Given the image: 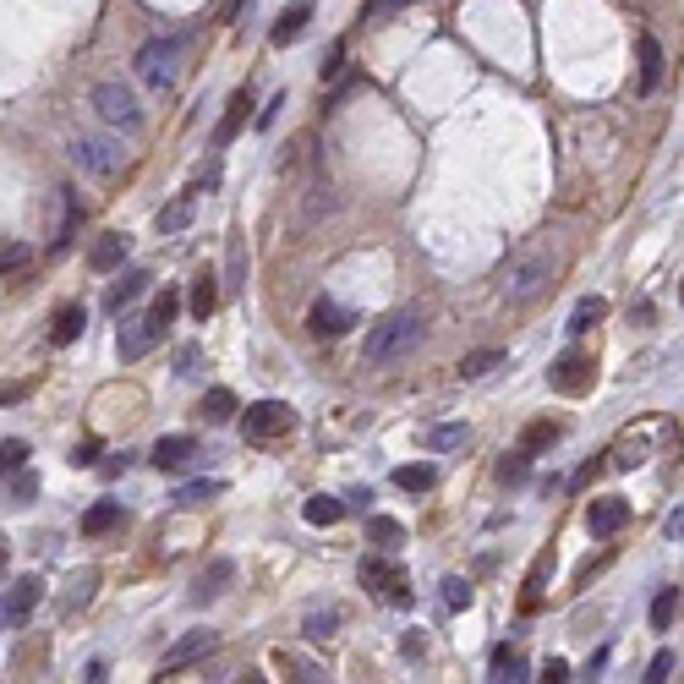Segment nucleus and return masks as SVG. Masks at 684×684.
<instances>
[{"label": "nucleus", "instance_id": "obj_51", "mask_svg": "<svg viewBox=\"0 0 684 684\" xmlns=\"http://www.w3.org/2000/svg\"><path fill=\"white\" fill-rule=\"evenodd\" d=\"M22 394H28V389H22V384H6V389H0V405H11V400H22Z\"/></svg>", "mask_w": 684, "mask_h": 684}, {"label": "nucleus", "instance_id": "obj_20", "mask_svg": "<svg viewBox=\"0 0 684 684\" xmlns=\"http://www.w3.org/2000/svg\"><path fill=\"white\" fill-rule=\"evenodd\" d=\"M345 498H334V493H318V498H307V504H301V515H307V526H340L345 520Z\"/></svg>", "mask_w": 684, "mask_h": 684}, {"label": "nucleus", "instance_id": "obj_5", "mask_svg": "<svg viewBox=\"0 0 684 684\" xmlns=\"http://www.w3.org/2000/svg\"><path fill=\"white\" fill-rule=\"evenodd\" d=\"M296 433V411L285 400H258L247 405V438L252 444H274V438Z\"/></svg>", "mask_w": 684, "mask_h": 684}, {"label": "nucleus", "instance_id": "obj_35", "mask_svg": "<svg viewBox=\"0 0 684 684\" xmlns=\"http://www.w3.org/2000/svg\"><path fill=\"white\" fill-rule=\"evenodd\" d=\"M493 679L520 684V679H526V657H520V652H509V646H498V652H493Z\"/></svg>", "mask_w": 684, "mask_h": 684}, {"label": "nucleus", "instance_id": "obj_53", "mask_svg": "<svg viewBox=\"0 0 684 684\" xmlns=\"http://www.w3.org/2000/svg\"><path fill=\"white\" fill-rule=\"evenodd\" d=\"M0 570H6V537H0Z\"/></svg>", "mask_w": 684, "mask_h": 684}, {"label": "nucleus", "instance_id": "obj_22", "mask_svg": "<svg viewBox=\"0 0 684 684\" xmlns=\"http://www.w3.org/2000/svg\"><path fill=\"white\" fill-rule=\"evenodd\" d=\"M635 55H641V94H652V88L663 83V50H657L652 33H641V50Z\"/></svg>", "mask_w": 684, "mask_h": 684}, {"label": "nucleus", "instance_id": "obj_34", "mask_svg": "<svg viewBox=\"0 0 684 684\" xmlns=\"http://www.w3.org/2000/svg\"><path fill=\"white\" fill-rule=\"evenodd\" d=\"M674 613H679V586H663L652 597V630H668L674 624Z\"/></svg>", "mask_w": 684, "mask_h": 684}, {"label": "nucleus", "instance_id": "obj_39", "mask_svg": "<svg viewBox=\"0 0 684 684\" xmlns=\"http://www.w3.org/2000/svg\"><path fill=\"white\" fill-rule=\"evenodd\" d=\"M641 460H646V438H624V444L613 449V466L619 471H635Z\"/></svg>", "mask_w": 684, "mask_h": 684}, {"label": "nucleus", "instance_id": "obj_14", "mask_svg": "<svg viewBox=\"0 0 684 684\" xmlns=\"http://www.w3.org/2000/svg\"><path fill=\"white\" fill-rule=\"evenodd\" d=\"M203 652H214V630H192V635H181V641L170 646L165 657H159V668H165V674H176V668H187L192 657H203Z\"/></svg>", "mask_w": 684, "mask_h": 684}, {"label": "nucleus", "instance_id": "obj_21", "mask_svg": "<svg viewBox=\"0 0 684 684\" xmlns=\"http://www.w3.org/2000/svg\"><path fill=\"white\" fill-rule=\"evenodd\" d=\"M88 263H94L99 274L121 269V263H126V236H121V230H110V236H99V241H94V252H88Z\"/></svg>", "mask_w": 684, "mask_h": 684}, {"label": "nucleus", "instance_id": "obj_9", "mask_svg": "<svg viewBox=\"0 0 684 684\" xmlns=\"http://www.w3.org/2000/svg\"><path fill=\"white\" fill-rule=\"evenodd\" d=\"M351 323H356V312L345 307V301H334V296H318L312 312H307V329L318 334V340H340V334H351Z\"/></svg>", "mask_w": 684, "mask_h": 684}, {"label": "nucleus", "instance_id": "obj_13", "mask_svg": "<svg viewBox=\"0 0 684 684\" xmlns=\"http://www.w3.org/2000/svg\"><path fill=\"white\" fill-rule=\"evenodd\" d=\"M192 455H197V444L187 433H165L154 449H148V466H154V471H176V466H187Z\"/></svg>", "mask_w": 684, "mask_h": 684}, {"label": "nucleus", "instance_id": "obj_24", "mask_svg": "<svg viewBox=\"0 0 684 684\" xmlns=\"http://www.w3.org/2000/svg\"><path fill=\"white\" fill-rule=\"evenodd\" d=\"M602 318H608V301H602V296H581V301H575V312H570V323H564V329H570V334H586V329H597Z\"/></svg>", "mask_w": 684, "mask_h": 684}, {"label": "nucleus", "instance_id": "obj_15", "mask_svg": "<svg viewBox=\"0 0 684 684\" xmlns=\"http://www.w3.org/2000/svg\"><path fill=\"white\" fill-rule=\"evenodd\" d=\"M143 291H148V274H143V269L115 274V285L104 291V312H126V307H132V301L143 296Z\"/></svg>", "mask_w": 684, "mask_h": 684}, {"label": "nucleus", "instance_id": "obj_45", "mask_svg": "<svg viewBox=\"0 0 684 684\" xmlns=\"http://www.w3.org/2000/svg\"><path fill=\"white\" fill-rule=\"evenodd\" d=\"M33 493H39V477H33V471H28V477H17V482H11V504H28Z\"/></svg>", "mask_w": 684, "mask_h": 684}, {"label": "nucleus", "instance_id": "obj_40", "mask_svg": "<svg viewBox=\"0 0 684 684\" xmlns=\"http://www.w3.org/2000/svg\"><path fill=\"white\" fill-rule=\"evenodd\" d=\"M28 241H0V274H11V269H28Z\"/></svg>", "mask_w": 684, "mask_h": 684}, {"label": "nucleus", "instance_id": "obj_42", "mask_svg": "<svg viewBox=\"0 0 684 684\" xmlns=\"http://www.w3.org/2000/svg\"><path fill=\"white\" fill-rule=\"evenodd\" d=\"M444 608H449V613L471 608V586L460 581V575H449V581H444Z\"/></svg>", "mask_w": 684, "mask_h": 684}, {"label": "nucleus", "instance_id": "obj_44", "mask_svg": "<svg viewBox=\"0 0 684 684\" xmlns=\"http://www.w3.org/2000/svg\"><path fill=\"white\" fill-rule=\"evenodd\" d=\"M411 0H367V22H384V17H394V11H405Z\"/></svg>", "mask_w": 684, "mask_h": 684}, {"label": "nucleus", "instance_id": "obj_36", "mask_svg": "<svg viewBox=\"0 0 684 684\" xmlns=\"http://www.w3.org/2000/svg\"><path fill=\"white\" fill-rule=\"evenodd\" d=\"M526 477H531V455H526V449H515V455H504V460H498V482L520 488Z\"/></svg>", "mask_w": 684, "mask_h": 684}, {"label": "nucleus", "instance_id": "obj_19", "mask_svg": "<svg viewBox=\"0 0 684 684\" xmlns=\"http://www.w3.org/2000/svg\"><path fill=\"white\" fill-rule=\"evenodd\" d=\"M115 526H126V509L115 504V498H99L83 515V537H104V531H115Z\"/></svg>", "mask_w": 684, "mask_h": 684}, {"label": "nucleus", "instance_id": "obj_47", "mask_svg": "<svg viewBox=\"0 0 684 684\" xmlns=\"http://www.w3.org/2000/svg\"><path fill=\"white\" fill-rule=\"evenodd\" d=\"M542 679H553V684H559V679H570V663H564V657H548V668H542Z\"/></svg>", "mask_w": 684, "mask_h": 684}, {"label": "nucleus", "instance_id": "obj_10", "mask_svg": "<svg viewBox=\"0 0 684 684\" xmlns=\"http://www.w3.org/2000/svg\"><path fill=\"white\" fill-rule=\"evenodd\" d=\"M72 159L83 170H94V176H110L121 165V143L115 137H72Z\"/></svg>", "mask_w": 684, "mask_h": 684}, {"label": "nucleus", "instance_id": "obj_18", "mask_svg": "<svg viewBox=\"0 0 684 684\" xmlns=\"http://www.w3.org/2000/svg\"><path fill=\"white\" fill-rule=\"evenodd\" d=\"M247 110H252V94H247V88H241V94H230V104H225V121L214 126V148H225L230 137H236L241 126H247Z\"/></svg>", "mask_w": 684, "mask_h": 684}, {"label": "nucleus", "instance_id": "obj_8", "mask_svg": "<svg viewBox=\"0 0 684 684\" xmlns=\"http://www.w3.org/2000/svg\"><path fill=\"white\" fill-rule=\"evenodd\" d=\"M356 575H362V586L373 591V597L384 591V597L400 602V608L411 602V591H405V570H400L394 559H362V570H356Z\"/></svg>", "mask_w": 684, "mask_h": 684}, {"label": "nucleus", "instance_id": "obj_1", "mask_svg": "<svg viewBox=\"0 0 684 684\" xmlns=\"http://www.w3.org/2000/svg\"><path fill=\"white\" fill-rule=\"evenodd\" d=\"M422 334H427L422 307H400V312H389V318L373 323V334H367L362 356H367L373 367H394V362H405V356L422 345Z\"/></svg>", "mask_w": 684, "mask_h": 684}, {"label": "nucleus", "instance_id": "obj_29", "mask_svg": "<svg viewBox=\"0 0 684 684\" xmlns=\"http://www.w3.org/2000/svg\"><path fill=\"white\" fill-rule=\"evenodd\" d=\"M230 575H236V564H230V559H214V564H208V575H203V581H197L192 602H214L219 591H225V581H230Z\"/></svg>", "mask_w": 684, "mask_h": 684}, {"label": "nucleus", "instance_id": "obj_4", "mask_svg": "<svg viewBox=\"0 0 684 684\" xmlns=\"http://www.w3.org/2000/svg\"><path fill=\"white\" fill-rule=\"evenodd\" d=\"M94 110L115 126V132H137V126H143V104L132 99V88H126V83H99L94 88Z\"/></svg>", "mask_w": 684, "mask_h": 684}, {"label": "nucleus", "instance_id": "obj_37", "mask_svg": "<svg viewBox=\"0 0 684 684\" xmlns=\"http://www.w3.org/2000/svg\"><path fill=\"white\" fill-rule=\"evenodd\" d=\"M367 537H373L378 548H394V542L405 537V526H400V520H389V515H373V520H367Z\"/></svg>", "mask_w": 684, "mask_h": 684}, {"label": "nucleus", "instance_id": "obj_30", "mask_svg": "<svg viewBox=\"0 0 684 684\" xmlns=\"http://www.w3.org/2000/svg\"><path fill=\"white\" fill-rule=\"evenodd\" d=\"M83 329H88V312H83V307H61V312H55V329H50V340H55V345H72Z\"/></svg>", "mask_w": 684, "mask_h": 684}, {"label": "nucleus", "instance_id": "obj_2", "mask_svg": "<svg viewBox=\"0 0 684 684\" xmlns=\"http://www.w3.org/2000/svg\"><path fill=\"white\" fill-rule=\"evenodd\" d=\"M553 269H559V252L548 247V241H531L526 252H520L515 263H509V301H515V307H526V301H537L542 291H548L553 285Z\"/></svg>", "mask_w": 684, "mask_h": 684}, {"label": "nucleus", "instance_id": "obj_3", "mask_svg": "<svg viewBox=\"0 0 684 684\" xmlns=\"http://www.w3.org/2000/svg\"><path fill=\"white\" fill-rule=\"evenodd\" d=\"M181 61H187V33H159V39H148L143 50H137V77H143L148 88H176L181 83Z\"/></svg>", "mask_w": 684, "mask_h": 684}, {"label": "nucleus", "instance_id": "obj_43", "mask_svg": "<svg viewBox=\"0 0 684 684\" xmlns=\"http://www.w3.org/2000/svg\"><path fill=\"white\" fill-rule=\"evenodd\" d=\"M197 367H203V351H197V345H181V356H176V373H181V378H197Z\"/></svg>", "mask_w": 684, "mask_h": 684}, {"label": "nucleus", "instance_id": "obj_31", "mask_svg": "<svg viewBox=\"0 0 684 684\" xmlns=\"http://www.w3.org/2000/svg\"><path fill=\"white\" fill-rule=\"evenodd\" d=\"M219 493H225V482H219V477L187 482V488H176V504H181V509H197V504H208V498H219Z\"/></svg>", "mask_w": 684, "mask_h": 684}, {"label": "nucleus", "instance_id": "obj_17", "mask_svg": "<svg viewBox=\"0 0 684 684\" xmlns=\"http://www.w3.org/2000/svg\"><path fill=\"white\" fill-rule=\"evenodd\" d=\"M307 17H312V0H291V6L280 11V22H274V44H291V39H301L307 33Z\"/></svg>", "mask_w": 684, "mask_h": 684}, {"label": "nucleus", "instance_id": "obj_49", "mask_svg": "<svg viewBox=\"0 0 684 684\" xmlns=\"http://www.w3.org/2000/svg\"><path fill=\"white\" fill-rule=\"evenodd\" d=\"M597 668H608V646H597V652H591V663H586V674L597 679Z\"/></svg>", "mask_w": 684, "mask_h": 684}, {"label": "nucleus", "instance_id": "obj_23", "mask_svg": "<svg viewBox=\"0 0 684 684\" xmlns=\"http://www.w3.org/2000/svg\"><path fill=\"white\" fill-rule=\"evenodd\" d=\"M394 488H400V493H433L438 471L427 466V460H422V466H394Z\"/></svg>", "mask_w": 684, "mask_h": 684}, {"label": "nucleus", "instance_id": "obj_28", "mask_svg": "<svg viewBox=\"0 0 684 684\" xmlns=\"http://www.w3.org/2000/svg\"><path fill=\"white\" fill-rule=\"evenodd\" d=\"M466 444H471V427L466 422H444V427L427 433V449H433V455H449V449H466Z\"/></svg>", "mask_w": 684, "mask_h": 684}, {"label": "nucleus", "instance_id": "obj_12", "mask_svg": "<svg viewBox=\"0 0 684 684\" xmlns=\"http://www.w3.org/2000/svg\"><path fill=\"white\" fill-rule=\"evenodd\" d=\"M586 526L597 531V537H613L619 526H630V498H591L586 504Z\"/></svg>", "mask_w": 684, "mask_h": 684}, {"label": "nucleus", "instance_id": "obj_41", "mask_svg": "<svg viewBox=\"0 0 684 684\" xmlns=\"http://www.w3.org/2000/svg\"><path fill=\"white\" fill-rule=\"evenodd\" d=\"M176 312H181V296H176V291H159V301L148 307V318H154L159 329H170V323H176Z\"/></svg>", "mask_w": 684, "mask_h": 684}, {"label": "nucleus", "instance_id": "obj_38", "mask_svg": "<svg viewBox=\"0 0 684 684\" xmlns=\"http://www.w3.org/2000/svg\"><path fill=\"white\" fill-rule=\"evenodd\" d=\"M22 466H28V444L22 438H0V477H11Z\"/></svg>", "mask_w": 684, "mask_h": 684}, {"label": "nucleus", "instance_id": "obj_33", "mask_svg": "<svg viewBox=\"0 0 684 684\" xmlns=\"http://www.w3.org/2000/svg\"><path fill=\"white\" fill-rule=\"evenodd\" d=\"M214 301H219V285H214V274H197L192 280V312H197V323L214 312Z\"/></svg>", "mask_w": 684, "mask_h": 684}, {"label": "nucleus", "instance_id": "obj_27", "mask_svg": "<svg viewBox=\"0 0 684 684\" xmlns=\"http://www.w3.org/2000/svg\"><path fill=\"white\" fill-rule=\"evenodd\" d=\"M504 362H509L504 351H471V356H460V367H455V373L466 378V384H477V378H488L493 367H504Z\"/></svg>", "mask_w": 684, "mask_h": 684}, {"label": "nucleus", "instance_id": "obj_6", "mask_svg": "<svg viewBox=\"0 0 684 684\" xmlns=\"http://www.w3.org/2000/svg\"><path fill=\"white\" fill-rule=\"evenodd\" d=\"M44 602V581L39 575H22L17 586L0 591V630H22L28 624V613Z\"/></svg>", "mask_w": 684, "mask_h": 684}, {"label": "nucleus", "instance_id": "obj_48", "mask_svg": "<svg viewBox=\"0 0 684 684\" xmlns=\"http://www.w3.org/2000/svg\"><path fill=\"white\" fill-rule=\"evenodd\" d=\"M280 104H285V94H280V99H269V104H263V115H258V126H274V115H280Z\"/></svg>", "mask_w": 684, "mask_h": 684}, {"label": "nucleus", "instance_id": "obj_16", "mask_svg": "<svg viewBox=\"0 0 684 684\" xmlns=\"http://www.w3.org/2000/svg\"><path fill=\"white\" fill-rule=\"evenodd\" d=\"M192 214H197V197H192V192L170 197V203L159 208V219H154L159 236H176V230H187V225H192Z\"/></svg>", "mask_w": 684, "mask_h": 684}, {"label": "nucleus", "instance_id": "obj_52", "mask_svg": "<svg viewBox=\"0 0 684 684\" xmlns=\"http://www.w3.org/2000/svg\"><path fill=\"white\" fill-rule=\"evenodd\" d=\"M668 537H684V509H679L674 520H668Z\"/></svg>", "mask_w": 684, "mask_h": 684}, {"label": "nucleus", "instance_id": "obj_32", "mask_svg": "<svg viewBox=\"0 0 684 684\" xmlns=\"http://www.w3.org/2000/svg\"><path fill=\"white\" fill-rule=\"evenodd\" d=\"M236 411H241V405H236V394H230V389H208L203 394V416H208V422H230Z\"/></svg>", "mask_w": 684, "mask_h": 684}, {"label": "nucleus", "instance_id": "obj_50", "mask_svg": "<svg viewBox=\"0 0 684 684\" xmlns=\"http://www.w3.org/2000/svg\"><path fill=\"white\" fill-rule=\"evenodd\" d=\"M345 504H351V509H367V504H373V493H367V488H356V493H345Z\"/></svg>", "mask_w": 684, "mask_h": 684}, {"label": "nucleus", "instance_id": "obj_11", "mask_svg": "<svg viewBox=\"0 0 684 684\" xmlns=\"http://www.w3.org/2000/svg\"><path fill=\"white\" fill-rule=\"evenodd\" d=\"M159 340H165V329H159V323L148 318V312H143V318H126V323H121V356H126V362L148 356Z\"/></svg>", "mask_w": 684, "mask_h": 684}, {"label": "nucleus", "instance_id": "obj_54", "mask_svg": "<svg viewBox=\"0 0 684 684\" xmlns=\"http://www.w3.org/2000/svg\"><path fill=\"white\" fill-rule=\"evenodd\" d=\"M679 296H684V285H679Z\"/></svg>", "mask_w": 684, "mask_h": 684}, {"label": "nucleus", "instance_id": "obj_25", "mask_svg": "<svg viewBox=\"0 0 684 684\" xmlns=\"http://www.w3.org/2000/svg\"><path fill=\"white\" fill-rule=\"evenodd\" d=\"M340 619H345L340 608H329V602H318V608H307V619H301V630H307L312 641H329V635L340 630Z\"/></svg>", "mask_w": 684, "mask_h": 684}, {"label": "nucleus", "instance_id": "obj_26", "mask_svg": "<svg viewBox=\"0 0 684 684\" xmlns=\"http://www.w3.org/2000/svg\"><path fill=\"white\" fill-rule=\"evenodd\" d=\"M559 438H564V427L542 416V422H531L526 433H520V449H526V455H542V449H553V444H559Z\"/></svg>", "mask_w": 684, "mask_h": 684}, {"label": "nucleus", "instance_id": "obj_46", "mask_svg": "<svg viewBox=\"0 0 684 684\" xmlns=\"http://www.w3.org/2000/svg\"><path fill=\"white\" fill-rule=\"evenodd\" d=\"M668 674H674V652H657V657H652V668H646V679H652V684H663Z\"/></svg>", "mask_w": 684, "mask_h": 684}, {"label": "nucleus", "instance_id": "obj_7", "mask_svg": "<svg viewBox=\"0 0 684 684\" xmlns=\"http://www.w3.org/2000/svg\"><path fill=\"white\" fill-rule=\"evenodd\" d=\"M548 384L559 394H586L591 384H597V362H591L586 351H570V356H559V362L548 367Z\"/></svg>", "mask_w": 684, "mask_h": 684}]
</instances>
